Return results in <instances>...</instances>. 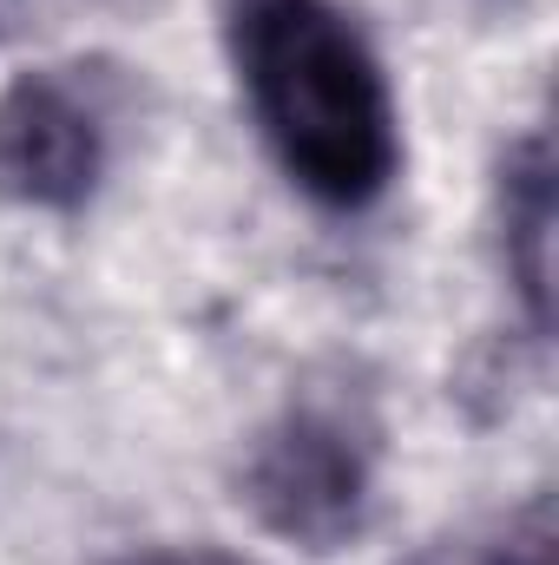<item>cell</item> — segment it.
Masks as SVG:
<instances>
[{"instance_id": "obj_1", "label": "cell", "mask_w": 559, "mask_h": 565, "mask_svg": "<svg viewBox=\"0 0 559 565\" xmlns=\"http://www.w3.org/2000/svg\"><path fill=\"white\" fill-rule=\"evenodd\" d=\"M224 26L257 132L289 184L329 211H369L402 164V132L349 13L329 0H224Z\"/></svg>"}, {"instance_id": "obj_2", "label": "cell", "mask_w": 559, "mask_h": 565, "mask_svg": "<svg viewBox=\"0 0 559 565\" xmlns=\"http://www.w3.org/2000/svg\"><path fill=\"white\" fill-rule=\"evenodd\" d=\"M244 507L264 533H277L303 553H336L369 526V487H376V447L369 427L336 402H289L257 434L244 480Z\"/></svg>"}, {"instance_id": "obj_3", "label": "cell", "mask_w": 559, "mask_h": 565, "mask_svg": "<svg viewBox=\"0 0 559 565\" xmlns=\"http://www.w3.org/2000/svg\"><path fill=\"white\" fill-rule=\"evenodd\" d=\"M106 171L99 106L60 73L0 86V198L27 211H80Z\"/></svg>"}, {"instance_id": "obj_4", "label": "cell", "mask_w": 559, "mask_h": 565, "mask_svg": "<svg viewBox=\"0 0 559 565\" xmlns=\"http://www.w3.org/2000/svg\"><path fill=\"white\" fill-rule=\"evenodd\" d=\"M500 257L534 335H547L553 329V145L547 132H527L500 164Z\"/></svg>"}, {"instance_id": "obj_5", "label": "cell", "mask_w": 559, "mask_h": 565, "mask_svg": "<svg viewBox=\"0 0 559 565\" xmlns=\"http://www.w3.org/2000/svg\"><path fill=\"white\" fill-rule=\"evenodd\" d=\"M487 565H553V526H547V507H534V513L494 546V559Z\"/></svg>"}, {"instance_id": "obj_6", "label": "cell", "mask_w": 559, "mask_h": 565, "mask_svg": "<svg viewBox=\"0 0 559 565\" xmlns=\"http://www.w3.org/2000/svg\"><path fill=\"white\" fill-rule=\"evenodd\" d=\"M119 565H251V559L218 553V546H151V553H126Z\"/></svg>"}]
</instances>
